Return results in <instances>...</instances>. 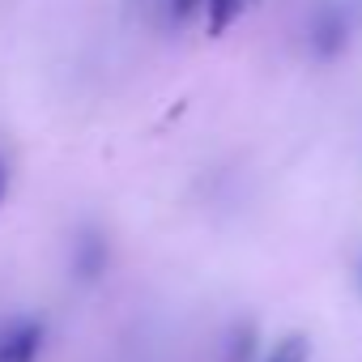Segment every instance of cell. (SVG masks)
Masks as SVG:
<instances>
[{"mask_svg": "<svg viewBox=\"0 0 362 362\" xmlns=\"http://www.w3.org/2000/svg\"><path fill=\"white\" fill-rule=\"evenodd\" d=\"M43 345H47V324L35 315L0 324V362H39Z\"/></svg>", "mask_w": 362, "mask_h": 362, "instance_id": "3", "label": "cell"}, {"mask_svg": "<svg viewBox=\"0 0 362 362\" xmlns=\"http://www.w3.org/2000/svg\"><path fill=\"white\" fill-rule=\"evenodd\" d=\"M111 269V239L98 222H81L69 239V277L81 286L103 281Z\"/></svg>", "mask_w": 362, "mask_h": 362, "instance_id": "2", "label": "cell"}, {"mask_svg": "<svg viewBox=\"0 0 362 362\" xmlns=\"http://www.w3.org/2000/svg\"><path fill=\"white\" fill-rule=\"evenodd\" d=\"M201 9H205V0H166V18H170L175 26L192 22V18H197Z\"/></svg>", "mask_w": 362, "mask_h": 362, "instance_id": "7", "label": "cell"}, {"mask_svg": "<svg viewBox=\"0 0 362 362\" xmlns=\"http://www.w3.org/2000/svg\"><path fill=\"white\" fill-rule=\"evenodd\" d=\"M256 349H260L256 320H235L226 341H222V362H256Z\"/></svg>", "mask_w": 362, "mask_h": 362, "instance_id": "4", "label": "cell"}, {"mask_svg": "<svg viewBox=\"0 0 362 362\" xmlns=\"http://www.w3.org/2000/svg\"><path fill=\"white\" fill-rule=\"evenodd\" d=\"M307 358H311V337H307V332H286V337L269 349L264 362H307Z\"/></svg>", "mask_w": 362, "mask_h": 362, "instance_id": "6", "label": "cell"}, {"mask_svg": "<svg viewBox=\"0 0 362 362\" xmlns=\"http://www.w3.org/2000/svg\"><path fill=\"white\" fill-rule=\"evenodd\" d=\"M354 290H358V294H362V252H358V256H354Z\"/></svg>", "mask_w": 362, "mask_h": 362, "instance_id": "9", "label": "cell"}, {"mask_svg": "<svg viewBox=\"0 0 362 362\" xmlns=\"http://www.w3.org/2000/svg\"><path fill=\"white\" fill-rule=\"evenodd\" d=\"M9 179H13L9 158H0V205H5V197H9Z\"/></svg>", "mask_w": 362, "mask_h": 362, "instance_id": "8", "label": "cell"}, {"mask_svg": "<svg viewBox=\"0 0 362 362\" xmlns=\"http://www.w3.org/2000/svg\"><path fill=\"white\" fill-rule=\"evenodd\" d=\"M243 9H247V0H205V30H209V39H222L239 18H243Z\"/></svg>", "mask_w": 362, "mask_h": 362, "instance_id": "5", "label": "cell"}, {"mask_svg": "<svg viewBox=\"0 0 362 362\" xmlns=\"http://www.w3.org/2000/svg\"><path fill=\"white\" fill-rule=\"evenodd\" d=\"M354 43V22L345 13V5L337 0H320V5L307 13V52L320 64H337Z\"/></svg>", "mask_w": 362, "mask_h": 362, "instance_id": "1", "label": "cell"}]
</instances>
